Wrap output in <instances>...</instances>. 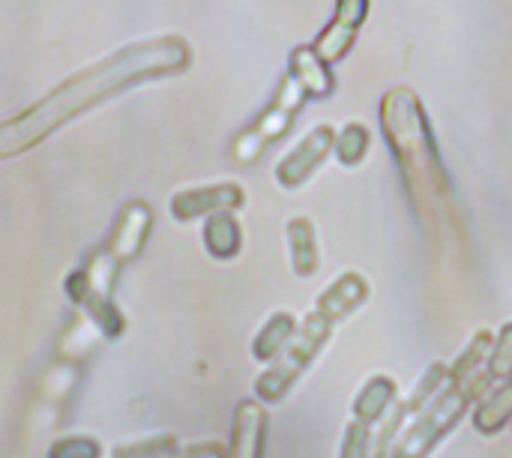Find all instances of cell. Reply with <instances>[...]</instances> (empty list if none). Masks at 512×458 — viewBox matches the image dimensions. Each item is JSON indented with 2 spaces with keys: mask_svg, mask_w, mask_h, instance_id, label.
I'll list each match as a JSON object with an SVG mask.
<instances>
[{
  "mask_svg": "<svg viewBox=\"0 0 512 458\" xmlns=\"http://www.w3.org/2000/svg\"><path fill=\"white\" fill-rule=\"evenodd\" d=\"M378 117L420 222L438 231L450 216L453 186L420 96L411 87H393L381 96Z\"/></svg>",
  "mask_w": 512,
  "mask_h": 458,
  "instance_id": "cell-1",
  "label": "cell"
},
{
  "mask_svg": "<svg viewBox=\"0 0 512 458\" xmlns=\"http://www.w3.org/2000/svg\"><path fill=\"white\" fill-rule=\"evenodd\" d=\"M495 381L489 378V372H480L477 378L465 381V384H447V390L411 423V429L399 438L396 450L390 458H429L438 444L447 441V435L468 417V411L474 414L477 402L489 393Z\"/></svg>",
  "mask_w": 512,
  "mask_h": 458,
  "instance_id": "cell-2",
  "label": "cell"
},
{
  "mask_svg": "<svg viewBox=\"0 0 512 458\" xmlns=\"http://www.w3.org/2000/svg\"><path fill=\"white\" fill-rule=\"evenodd\" d=\"M330 333H333V324L327 318H321L318 312H309V318L300 324V330L294 333V339L282 351V357L267 372L258 375L255 399L264 408H273V405L285 402L288 393L300 384V378L309 372V366L318 360V354L330 342Z\"/></svg>",
  "mask_w": 512,
  "mask_h": 458,
  "instance_id": "cell-3",
  "label": "cell"
},
{
  "mask_svg": "<svg viewBox=\"0 0 512 458\" xmlns=\"http://www.w3.org/2000/svg\"><path fill=\"white\" fill-rule=\"evenodd\" d=\"M309 102V96L300 90V84L285 75L279 90H276V99L255 117L252 126H246L237 138H234V159L243 162V165H252L261 159V153L276 144L279 138H285L297 120V114L303 111V105Z\"/></svg>",
  "mask_w": 512,
  "mask_h": 458,
  "instance_id": "cell-4",
  "label": "cell"
},
{
  "mask_svg": "<svg viewBox=\"0 0 512 458\" xmlns=\"http://www.w3.org/2000/svg\"><path fill=\"white\" fill-rule=\"evenodd\" d=\"M447 375H450V366L432 363V366L423 372V378L414 384V390H411L402 402H396V408L390 411V417L384 420V426H381V432H378L375 458L393 456L399 438L411 429V423H414V420H417V417H420V414L447 390Z\"/></svg>",
  "mask_w": 512,
  "mask_h": 458,
  "instance_id": "cell-5",
  "label": "cell"
},
{
  "mask_svg": "<svg viewBox=\"0 0 512 458\" xmlns=\"http://www.w3.org/2000/svg\"><path fill=\"white\" fill-rule=\"evenodd\" d=\"M336 129L330 126V123H321V126H312L297 144H294V150H288L282 159H279V165H276V183L282 186V189H300L324 162H327V156L336 150Z\"/></svg>",
  "mask_w": 512,
  "mask_h": 458,
  "instance_id": "cell-6",
  "label": "cell"
},
{
  "mask_svg": "<svg viewBox=\"0 0 512 458\" xmlns=\"http://www.w3.org/2000/svg\"><path fill=\"white\" fill-rule=\"evenodd\" d=\"M369 9H372L369 0H339L336 9H333V15H330V21H327V27L315 36L312 48L330 66L339 63V60H345L348 51H351V45L357 42L360 27L369 18Z\"/></svg>",
  "mask_w": 512,
  "mask_h": 458,
  "instance_id": "cell-7",
  "label": "cell"
},
{
  "mask_svg": "<svg viewBox=\"0 0 512 458\" xmlns=\"http://www.w3.org/2000/svg\"><path fill=\"white\" fill-rule=\"evenodd\" d=\"M246 204V192L240 183H213L186 189L171 201V213L180 222H192L198 216H216V213H234Z\"/></svg>",
  "mask_w": 512,
  "mask_h": 458,
  "instance_id": "cell-8",
  "label": "cell"
},
{
  "mask_svg": "<svg viewBox=\"0 0 512 458\" xmlns=\"http://www.w3.org/2000/svg\"><path fill=\"white\" fill-rule=\"evenodd\" d=\"M288 75L300 84V90L309 99H330L336 93V75L333 66L312 48V45H297L288 57Z\"/></svg>",
  "mask_w": 512,
  "mask_h": 458,
  "instance_id": "cell-9",
  "label": "cell"
},
{
  "mask_svg": "<svg viewBox=\"0 0 512 458\" xmlns=\"http://www.w3.org/2000/svg\"><path fill=\"white\" fill-rule=\"evenodd\" d=\"M372 297L369 282L360 273H342L339 279H333V285L318 297L315 312L321 318H327L333 327L345 318H351L360 306H366V300Z\"/></svg>",
  "mask_w": 512,
  "mask_h": 458,
  "instance_id": "cell-10",
  "label": "cell"
},
{
  "mask_svg": "<svg viewBox=\"0 0 512 458\" xmlns=\"http://www.w3.org/2000/svg\"><path fill=\"white\" fill-rule=\"evenodd\" d=\"M264 444H267V408L258 399H243L234 414L228 458H264Z\"/></svg>",
  "mask_w": 512,
  "mask_h": 458,
  "instance_id": "cell-11",
  "label": "cell"
},
{
  "mask_svg": "<svg viewBox=\"0 0 512 458\" xmlns=\"http://www.w3.org/2000/svg\"><path fill=\"white\" fill-rule=\"evenodd\" d=\"M396 396H399V387L390 375H372L354 399V423L366 429L384 423L390 411L396 408Z\"/></svg>",
  "mask_w": 512,
  "mask_h": 458,
  "instance_id": "cell-12",
  "label": "cell"
},
{
  "mask_svg": "<svg viewBox=\"0 0 512 458\" xmlns=\"http://www.w3.org/2000/svg\"><path fill=\"white\" fill-rule=\"evenodd\" d=\"M288 237V255H291V270L300 279H312L321 267V246H318V231L306 216H294L285 225Z\"/></svg>",
  "mask_w": 512,
  "mask_h": 458,
  "instance_id": "cell-13",
  "label": "cell"
},
{
  "mask_svg": "<svg viewBox=\"0 0 512 458\" xmlns=\"http://www.w3.org/2000/svg\"><path fill=\"white\" fill-rule=\"evenodd\" d=\"M471 420H474V429H477L483 438L501 435V432L512 423V381L498 384L495 390H489V393L477 402Z\"/></svg>",
  "mask_w": 512,
  "mask_h": 458,
  "instance_id": "cell-14",
  "label": "cell"
},
{
  "mask_svg": "<svg viewBox=\"0 0 512 458\" xmlns=\"http://www.w3.org/2000/svg\"><path fill=\"white\" fill-rule=\"evenodd\" d=\"M204 246L216 261H231L243 252V228L234 213H216L204 222Z\"/></svg>",
  "mask_w": 512,
  "mask_h": 458,
  "instance_id": "cell-15",
  "label": "cell"
},
{
  "mask_svg": "<svg viewBox=\"0 0 512 458\" xmlns=\"http://www.w3.org/2000/svg\"><path fill=\"white\" fill-rule=\"evenodd\" d=\"M300 330L297 318L291 312H276L270 315V321L258 330V336L252 339V357L258 363H270V360H279L282 351L291 345L294 333Z\"/></svg>",
  "mask_w": 512,
  "mask_h": 458,
  "instance_id": "cell-16",
  "label": "cell"
},
{
  "mask_svg": "<svg viewBox=\"0 0 512 458\" xmlns=\"http://www.w3.org/2000/svg\"><path fill=\"white\" fill-rule=\"evenodd\" d=\"M495 333L492 330H477L474 339L468 342V348L456 357V363L450 366V375H447V384H465L471 378H477L480 372H486L489 366V357L495 351Z\"/></svg>",
  "mask_w": 512,
  "mask_h": 458,
  "instance_id": "cell-17",
  "label": "cell"
},
{
  "mask_svg": "<svg viewBox=\"0 0 512 458\" xmlns=\"http://www.w3.org/2000/svg\"><path fill=\"white\" fill-rule=\"evenodd\" d=\"M150 225H153V213H150L144 204H132V207L123 213V222H120L117 240H114V246L120 249L123 258L138 255V249L144 246V237H147Z\"/></svg>",
  "mask_w": 512,
  "mask_h": 458,
  "instance_id": "cell-18",
  "label": "cell"
},
{
  "mask_svg": "<svg viewBox=\"0 0 512 458\" xmlns=\"http://www.w3.org/2000/svg\"><path fill=\"white\" fill-rule=\"evenodd\" d=\"M372 138L369 129L363 123H348L339 135H336V159L342 168H357L366 156H369Z\"/></svg>",
  "mask_w": 512,
  "mask_h": 458,
  "instance_id": "cell-19",
  "label": "cell"
},
{
  "mask_svg": "<svg viewBox=\"0 0 512 458\" xmlns=\"http://www.w3.org/2000/svg\"><path fill=\"white\" fill-rule=\"evenodd\" d=\"M486 372H489V378H492L495 384H507V381H512V321H507V324L501 327Z\"/></svg>",
  "mask_w": 512,
  "mask_h": 458,
  "instance_id": "cell-20",
  "label": "cell"
},
{
  "mask_svg": "<svg viewBox=\"0 0 512 458\" xmlns=\"http://www.w3.org/2000/svg\"><path fill=\"white\" fill-rule=\"evenodd\" d=\"M375 456V441H372V429L360 426V423H348L345 435H342V447L339 458H372Z\"/></svg>",
  "mask_w": 512,
  "mask_h": 458,
  "instance_id": "cell-21",
  "label": "cell"
},
{
  "mask_svg": "<svg viewBox=\"0 0 512 458\" xmlns=\"http://www.w3.org/2000/svg\"><path fill=\"white\" fill-rule=\"evenodd\" d=\"M510 426H512V423H510Z\"/></svg>",
  "mask_w": 512,
  "mask_h": 458,
  "instance_id": "cell-22",
  "label": "cell"
}]
</instances>
